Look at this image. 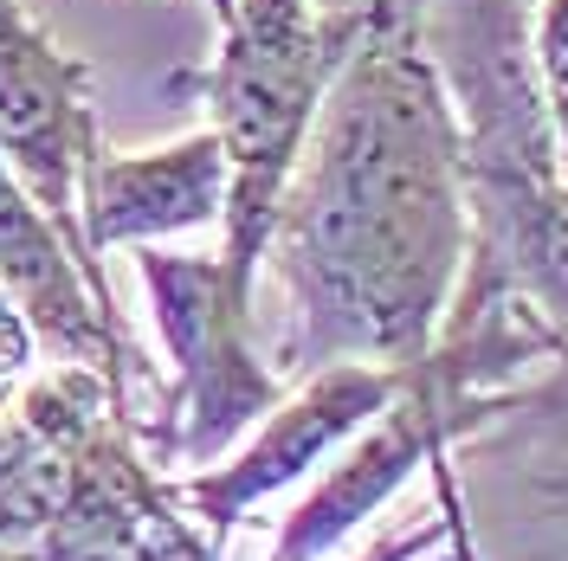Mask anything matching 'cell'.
<instances>
[{"mask_svg": "<svg viewBox=\"0 0 568 561\" xmlns=\"http://www.w3.org/2000/svg\"><path fill=\"white\" fill-rule=\"evenodd\" d=\"M478 420H485V407L465 394V361H453L446 349L414 361L407 387L336 452V465H323L317 484L291 503V517L278 523V542H272V561H323L329 549H343L388 497L407 491V478L426 458H439Z\"/></svg>", "mask_w": 568, "mask_h": 561, "instance_id": "5", "label": "cell"}, {"mask_svg": "<svg viewBox=\"0 0 568 561\" xmlns=\"http://www.w3.org/2000/svg\"><path fill=\"white\" fill-rule=\"evenodd\" d=\"M439 542H446V523H426V529H414V536H394L382 549H368L362 561H420L426 549H439Z\"/></svg>", "mask_w": 568, "mask_h": 561, "instance_id": "12", "label": "cell"}, {"mask_svg": "<svg viewBox=\"0 0 568 561\" xmlns=\"http://www.w3.org/2000/svg\"><path fill=\"white\" fill-rule=\"evenodd\" d=\"M136 278L149 290L162 349L175 361V394L162 400L155 439L169 458L201 471L278 407L284 381L252 349V290L226 278L220 252L136 246Z\"/></svg>", "mask_w": 568, "mask_h": 561, "instance_id": "4", "label": "cell"}, {"mask_svg": "<svg viewBox=\"0 0 568 561\" xmlns=\"http://www.w3.org/2000/svg\"><path fill=\"white\" fill-rule=\"evenodd\" d=\"M465 246L471 187L459 104L426 52L420 7L368 0L265 252L291 304L278 361L291 375L329 361H426Z\"/></svg>", "mask_w": 568, "mask_h": 561, "instance_id": "1", "label": "cell"}, {"mask_svg": "<svg viewBox=\"0 0 568 561\" xmlns=\"http://www.w3.org/2000/svg\"><path fill=\"white\" fill-rule=\"evenodd\" d=\"M33 361H39L33 323H27L20 304L0 290V407H13V400H20V387L33 381Z\"/></svg>", "mask_w": 568, "mask_h": 561, "instance_id": "11", "label": "cell"}, {"mask_svg": "<svg viewBox=\"0 0 568 561\" xmlns=\"http://www.w3.org/2000/svg\"><path fill=\"white\" fill-rule=\"evenodd\" d=\"M530 65H536V91H542V110H549V136H556V155H562V175H568V0H542Z\"/></svg>", "mask_w": 568, "mask_h": 561, "instance_id": "10", "label": "cell"}, {"mask_svg": "<svg viewBox=\"0 0 568 561\" xmlns=\"http://www.w3.org/2000/svg\"><path fill=\"white\" fill-rule=\"evenodd\" d=\"M0 561H27V555H13V549H0Z\"/></svg>", "mask_w": 568, "mask_h": 561, "instance_id": "14", "label": "cell"}, {"mask_svg": "<svg viewBox=\"0 0 568 561\" xmlns=\"http://www.w3.org/2000/svg\"><path fill=\"white\" fill-rule=\"evenodd\" d=\"M98 149L104 142L91 110V65L65 52L20 0H0V162L71 239V252L104 278L78 226V187Z\"/></svg>", "mask_w": 568, "mask_h": 561, "instance_id": "7", "label": "cell"}, {"mask_svg": "<svg viewBox=\"0 0 568 561\" xmlns=\"http://www.w3.org/2000/svg\"><path fill=\"white\" fill-rule=\"evenodd\" d=\"M220 213H226V155L213 130H187L162 149H98L78 187V226L98 265L116 246H162L220 226Z\"/></svg>", "mask_w": 568, "mask_h": 561, "instance_id": "9", "label": "cell"}, {"mask_svg": "<svg viewBox=\"0 0 568 561\" xmlns=\"http://www.w3.org/2000/svg\"><path fill=\"white\" fill-rule=\"evenodd\" d=\"M362 20L368 7L323 20L311 0H233L213 65L194 78L207 98V130L226 155L220 265L240 290H252L265 272L284 187L297 175V155L311 142L336 71L362 39Z\"/></svg>", "mask_w": 568, "mask_h": 561, "instance_id": "2", "label": "cell"}, {"mask_svg": "<svg viewBox=\"0 0 568 561\" xmlns=\"http://www.w3.org/2000/svg\"><path fill=\"white\" fill-rule=\"evenodd\" d=\"M433 65L446 91L465 98V187L485 258L549 323L568 329V175L549 136L536 65L524 71L510 59V27L497 0H453V52H433Z\"/></svg>", "mask_w": 568, "mask_h": 561, "instance_id": "3", "label": "cell"}, {"mask_svg": "<svg viewBox=\"0 0 568 561\" xmlns=\"http://www.w3.org/2000/svg\"><path fill=\"white\" fill-rule=\"evenodd\" d=\"M0 290L33 323L39 349L104 375L110 394L130 407V387L142 381V355L123 336L110 284L71 252V239L39 213L33 194L7 175V162H0Z\"/></svg>", "mask_w": 568, "mask_h": 561, "instance_id": "8", "label": "cell"}, {"mask_svg": "<svg viewBox=\"0 0 568 561\" xmlns=\"http://www.w3.org/2000/svg\"><path fill=\"white\" fill-rule=\"evenodd\" d=\"M407 375L414 368H388V361H329L317 375H304L233 452L181 478V503L226 549V536L246 523L265 497L317 478L323 465L407 387Z\"/></svg>", "mask_w": 568, "mask_h": 561, "instance_id": "6", "label": "cell"}, {"mask_svg": "<svg viewBox=\"0 0 568 561\" xmlns=\"http://www.w3.org/2000/svg\"><path fill=\"white\" fill-rule=\"evenodd\" d=\"M207 7H213V20H220V27L233 20V0H207Z\"/></svg>", "mask_w": 568, "mask_h": 561, "instance_id": "13", "label": "cell"}]
</instances>
